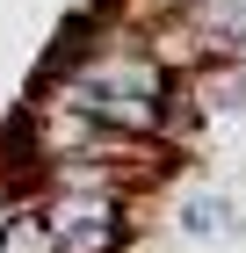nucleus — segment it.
Here are the masks:
<instances>
[{"label": "nucleus", "mask_w": 246, "mask_h": 253, "mask_svg": "<svg viewBox=\"0 0 246 253\" xmlns=\"http://www.w3.org/2000/svg\"><path fill=\"white\" fill-rule=\"evenodd\" d=\"M0 253H58V232H51V217H44L37 195L0 217Z\"/></svg>", "instance_id": "obj_1"}, {"label": "nucleus", "mask_w": 246, "mask_h": 253, "mask_svg": "<svg viewBox=\"0 0 246 253\" xmlns=\"http://www.w3.org/2000/svg\"><path fill=\"white\" fill-rule=\"evenodd\" d=\"M174 224H181L189 239H232V232H239V224H232V195H217V188H196V195H181Z\"/></svg>", "instance_id": "obj_2"}]
</instances>
